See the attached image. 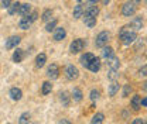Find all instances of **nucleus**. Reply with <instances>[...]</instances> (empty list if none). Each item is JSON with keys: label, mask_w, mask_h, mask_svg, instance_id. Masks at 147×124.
<instances>
[{"label": "nucleus", "mask_w": 147, "mask_h": 124, "mask_svg": "<svg viewBox=\"0 0 147 124\" xmlns=\"http://www.w3.org/2000/svg\"><path fill=\"white\" fill-rule=\"evenodd\" d=\"M37 18H38V11L34 10V11H31L30 14H27L26 17L20 18V21H18V28H21V30H28Z\"/></svg>", "instance_id": "obj_1"}, {"label": "nucleus", "mask_w": 147, "mask_h": 124, "mask_svg": "<svg viewBox=\"0 0 147 124\" xmlns=\"http://www.w3.org/2000/svg\"><path fill=\"white\" fill-rule=\"evenodd\" d=\"M110 40V34L109 31H100L96 38H95V47L96 48H105V47H108V42H109Z\"/></svg>", "instance_id": "obj_2"}, {"label": "nucleus", "mask_w": 147, "mask_h": 124, "mask_svg": "<svg viewBox=\"0 0 147 124\" xmlns=\"http://www.w3.org/2000/svg\"><path fill=\"white\" fill-rule=\"evenodd\" d=\"M139 1H126L123 6H122V9H120V13H122V16L123 17H131L134 13H136V4H137Z\"/></svg>", "instance_id": "obj_3"}, {"label": "nucleus", "mask_w": 147, "mask_h": 124, "mask_svg": "<svg viewBox=\"0 0 147 124\" xmlns=\"http://www.w3.org/2000/svg\"><path fill=\"white\" fill-rule=\"evenodd\" d=\"M86 47V41L84 38H76L69 44V52L71 54H79L81 51H84Z\"/></svg>", "instance_id": "obj_4"}, {"label": "nucleus", "mask_w": 147, "mask_h": 124, "mask_svg": "<svg viewBox=\"0 0 147 124\" xmlns=\"http://www.w3.org/2000/svg\"><path fill=\"white\" fill-rule=\"evenodd\" d=\"M64 75H65V78H67L68 80H75V79H78V76H79V71H78V68H76L75 65L68 64V65L64 66Z\"/></svg>", "instance_id": "obj_5"}, {"label": "nucleus", "mask_w": 147, "mask_h": 124, "mask_svg": "<svg viewBox=\"0 0 147 124\" xmlns=\"http://www.w3.org/2000/svg\"><path fill=\"white\" fill-rule=\"evenodd\" d=\"M119 40H120V42H122L123 45H130V44H133V42L137 40V33L129 28L125 34H122V36L119 37Z\"/></svg>", "instance_id": "obj_6"}, {"label": "nucleus", "mask_w": 147, "mask_h": 124, "mask_svg": "<svg viewBox=\"0 0 147 124\" xmlns=\"http://www.w3.org/2000/svg\"><path fill=\"white\" fill-rule=\"evenodd\" d=\"M59 66L57 65V64H50L48 65V68H47V76L51 79V80H55V79H58L59 78Z\"/></svg>", "instance_id": "obj_7"}, {"label": "nucleus", "mask_w": 147, "mask_h": 124, "mask_svg": "<svg viewBox=\"0 0 147 124\" xmlns=\"http://www.w3.org/2000/svg\"><path fill=\"white\" fill-rule=\"evenodd\" d=\"M20 41H21V37H20V36H10L7 40H6L4 47H6V50H13V48H17L18 44H20Z\"/></svg>", "instance_id": "obj_8"}, {"label": "nucleus", "mask_w": 147, "mask_h": 124, "mask_svg": "<svg viewBox=\"0 0 147 124\" xmlns=\"http://www.w3.org/2000/svg\"><path fill=\"white\" fill-rule=\"evenodd\" d=\"M143 25H144V21H143V17H142V16L134 17L131 21H130V24H129L130 30H133V31H136V33H137L139 30H142Z\"/></svg>", "instance_id": "obj_9"}, {"label": "nucleus", "mask_w": 147, "mask_h": 124, "mask_svg": "<svg viewBox=\"0 0 147 124\" xmlns=\"http://www.w3.org/2000/svg\"><path fill=\"white\" fill-rule=\"evenodd\" d=\"M84 13H85V3L84 1H78L76 6H74V11H72V16L74 18H81L84 17Z\"/></svg>", "instance_id": "obj_10"}, {"label": "nucleus", "mask_w": 147, "mask_h": 124, "mask_svg": "<svg viewBox=\"0 0 147 124\" xmlns=\"http://www.w3.org/2000/svg\"><path fill=\"white\" fill-rule=\"evenodd\" d=\"M98 14H99V7L98 6L86 7L85 13H84V20H86V18H98Z\"/></svg>", "instance_id": "obj_11"}, {"label": "nucleus", "mask_w": 147, "mask_h": 124, "mask_svg": "<svg viewBox=\"0 0 147 124\" xmlns=\"http://www.w3.org/2000/svg\"><path fill=\"white\" fill-rule=\"evenodd\" d=\"M95 58H96V56H95V55H93L92 52H85L84 55H81V58H79V62H81V65H82L84 68H86V69H88L89 64H91Z\"/></svg>", "instance_id": "obj_12"}, {"label": "nucleus", "mask_w": 147, "mask_h": 124, "mask_svg": "<svg viewBox=\"0 0 147 124\" xmlns=\"http://www.w3.org/2000/svg\"><path fill=\"white\" fill-rule=\"evenodd\" d=\"M67 37V30L64 28V27H57L55 28V31L53 33V40L54 41H62L64 38Z\"/></svg>", "instance_id": "obj_13"}, {"label": "nucleus", "mask_w": 147, "mask_h": 124, "mask_svg": "<svg viewBox=\"0 0 147 124\" xmlns=\"http://www.w3.org/2000/svg\"><path fill=\"white\" fill-rule=\"evenodd\" d=\"M142 96L140 95H134L133 97H131V100H130V107H131V110L133 111H139L140 110V107H142Z\"/></svg>", "instance_id": "obj_14"}, {"label": "nucleus", "mask_w": 147, "mask_h": 124, "mask_svg": "<svg viewBox=\"0 0 147 124\" xmlns=\"http://www.w3.org/2000/svg\"><path fill=\"white\" fill-rule=\"evenodd\" d=\"M9 96L11 97V100H14V102H18V100H21V97H23V90L17 86H14V88L10 89V92H9Z\"/></svg>", "instance_id": "obj_15"}, {"label": "nucleus", "mask_w": 147, "mask_h": 124, "mask_svg": "<svg viewBox=\"0 0 147 124\" xmlns=\"http://www.w3.org/2000/svg\"><path fill=\"white\" fill-rule=\"evenodd\" d=\"M106 65H108L109 71H119V68H120V61H119V58L113 56V58L108 59Z\"/></svg>", "instance_id": "obj_16"}, {"label": "nucleus", "mask_w": 147, "mask_h": 124, "mask_svg": "<svg viewBox=\"0 0 147 124\" xmlns=\"http://www.w3.org/2000/svg\"><path fill=\"white\" fill-rule=\"evenodd\" d=\"M71 100H72V97L69 96V93L68 92H61L59 93V102H61V105L64 107H68L69 106V103H71Z\"/></svg>", "instance_id": "obj_17"}, {"label": "nucleus", "mask_w": 147, "mask_h": 124, "mask_svg": "<svg viewBox=\"0 0 147 124\" xmlns=\"http://www.w3.org/2000/svg\"><path fill=\"white\" fill-rule=\"evenodd\" d=\"M24 56H26V52H24V50H21V48H17L14 52H13V56H11V59H13V62H16V64H20L23 59H24Z\"/></svg>", "instance_id": "obj_18"}, {"label": "nucleus", "mask_w": 147, "mask_h": 124, "mask_svg": "<svg viewBox=\"0 0 147 124\" xmlns=\"http://www.w3.org/2000/svg\"><path fill=\"white\" fill-rule=\"evenodd\" d=\"M30 10H31V4H30V3H21L17 14L21 16V17H26L27 14H30Z\"/></svg>", "instance_id": "obj_19"}, {"label": "nucleus", "mask_w": 147, "mask_h": 124, "mask_svg": "<svg viewBox=\"0 0 147 124\" xmlns=\"http://www.w3.org/2000/svg\"><path fill=\"white\" fill-rule=\"evenodd\" d=\"M100 65H102V62H100V58H95L91 64H89L88 69H89L91 72H93V73H96V72L100 71Z\"/></svg>", "instance_id": "obj_20"}, {"label": "nucleus", "mask_w": 147, "mask_h": 124, "mask_svg": "<svg viewBox=\"0 0 147 124\" xmlns=\"http://www.w3.org/2000/svg\"><path fill=\"white\" fill-rule=\"evenodd\" d=\"M45 62H47V55L44 52H40L36 56V68H38V69L42 68L45 65Z\"/></svg>", "instance_id": "obj_21"}, {"label": "nucleus", "mask_w": 147, "mask_h": 124, "mask_svg": "<svg viewBox=\"0 0 147 124\" xmlns=\"http://www.w3.org/2000/svg\"><path fill=\"white\" fill-rule=\"evenodd\" d=\"M71 97H72L74 102L79 103V102H82V99H84V93H82V90L79 88H74L72 93H71Z\"/></svg>", "instance_id": "obj_22"}, {"label": "nucleus", "mask_w": 147, "mask_h": 124, "mask_svg": "<svg viewBox=\"0 0 147 124\" xmlns=\"http://www.w3.org/2000/svg\"><path fill=\"white\" fill-rule=\"evenodd\" d=\"M103 121H105V114L100 113V111H98V113L93 114V117H92V120H91V124H103Z\"/></svg>", "instance_id": "obj_23"}, {"label": "nucleus", "mask_w": 147, "mask_h": 124, "mask_svg": "<svg viewBox=\"0 0 147 124\" xmlns=\"http://www.w3.org/2000/svg\"><path fill=\"white\" fill-rule=\"evenodd\" d=\"M119 89H120V85L117 82H112L109 85V89H108V95H109L110 97L116 96V93L119 92Z\"/></svg>", "instance_id": "obj_24"}, {"label": "nucleus", "mask_w": 147, "mask_h": 124, "mask_svg": "<svg viewBox=\"0 0 147 124\" xmlns=\"http://www.w3.org/2000/svg\"><path fill=\"white\" fill-rule=\"evenodd\" d=\"M51 90H53V83H51L50 80H45V82L42 83V86H41V93H42L44 96H47V95L51 93Z\"/></svg>", "instance_id": "obj_25"}, {"label": "nucleus", "mask_w": 147, "mask_h": 124, "mask_svg": "<svg viewBox=\"0 0 147 124\" xmlns=\"http://www.w3.org/2000/svg\"><path fill=\"white\" fill-rule=\"evenodd\" d=\"M102 56L103 58H106V59H110V58H113L115 56V50L112 48V47H105L103 48V51H102Z\"/></svg>", "instance_id": "obj_26"}, {"label": "nucleus", "mask_w": 147, "mask_h": 124, "mask_svg": "<svg viewBox=\"0 0 147 124\" xmlns=\"http://www.w3.org/2000/svg\"><path fill=\"white\" fill-rule=\"evenodd\" d=\"M30 120H31V114L28 111H24L18 119V124H30Z\"/></svg>", "instance_id": "obj_27"}, {"label": "nucleus", "mask_w": 147, "mask_h": 124, "mask_svg": "<svg viewBox=\"0 0 147 124\" xmlns=\"http://www.w3.org/2000/svg\"><path fill=\"white\" fill-rule=\"evenodd\" d=\"M51 17H53V10L51 9H45L41 14V20L45 21V23H50L51 21Z\"/></svg>", "instance_id": "obj_28"}, {"label": "nucleus", "mask_w": 147, "mask_h": 124, "mask_svg": "<svg viewBox=\"0 0 147 124\" xmlns=\"http://www.w3.org/2000/svg\"><path fill=\"white\" fill-rule=\"evenodd\" d=\"M57 24H58V20L57 18H53L50 23H47L45 24V31H48V33H54L55 31V28H57Z\"/></svg>", "instance_id": "obj_29"}, {"label": "nucleus", "mask_w": 147, "mask_h": 124, "mask_svg": "<svg viewBox=\"0 0 147 124\" xmlns=\"http://www.w3.org/2000/svg\"><path fill=\"white\" fill-rule=\"evenodd\" d=\"M20 6H21V3L20 1H13V4L9 7V14L10 16H13V14H17V11H18V9H20Z\"/></svg>", "instance_id": "obj_30"}, {"label": "nucleus", "mask_w": 147, "mask_h": 124, "mask_svg": "<svg viewBox=\"0 0 147 124\" xmlns=\"http://www.w3.org/2000/svg\"><path fill=\"white\" fill-rule=\"evenodd\" d=\"M99 97H100V92L98 89H92L91 93H89V99H91L92 102H96Z\"/></svg>", "instance_id": "obj_31"}, {"label": "nucleus", "mask_w": 147, "mask_h": 124, "mask_svg": "<svg viewBox=\"0 0 147 124\" xmlns=\"http://www.w3.org/2000/svg\"><path fill=\"white\" fill-rule=\"evenodd\" d=\"M96 23H98V18H86V20H84V24L88 28H93L96 25Z\"/></svg>", "instance_id": "obj_32"}, {"label": "nucleus", "mask_w": 147, "mask_h": 124, "mask_svg": "<svg viewBox=\"0 0 147 124\" xmlns=\"http://www.w3.org/2000/svg\"><path fill=\"white\" fill-rule=\"evenodd\" d=\"M108 79L112 82H116L119 79V71H109L108 72Z\"/></svg>", "instance_id": "obj_33"}, {"label": "nucleus", "mask_w": 147, "mask_h": 124, "mask_svg": "<svg viewBox=\"0 0 147 124\" xmlns=\"http://www.w3.org/2000/svg\"><path fill=\"white\" fill-rule=\"evenodd\" d=\"M131 90H133V88H131V85H125V86H123V92H122V96H123V97H127L129 95H130V93H131Z\"/></svg>", "instance_id": "obj_34"}, {"label": "nucleus", "mask_w": 147, "mask_h": 124, "mask_svg": "<svg viewBox=\"0 0 147 124\" xmlns=\"http://www.w3.org/2000/svg\"><path fill=\"white\" fill-rule=\"evenodd\" d=\"M139 75H140V76H147V65H143V66L139 69Z\"/></svg>", "instance_id": "obj_35"}, {"label": "nucleus", "mask_w": 147, "mask_h": 124, "mask_svg": "<svg viewBox=\"0 0 147 124\" xmlns=\"http://www.w3.org/2000/svg\"><path fill=\"white\" fill-rule=\"evenodd\" d=\"M13 4V1H10V0H4V1H1V7L3 9H7L9 10V7Z\"/></svg>", "instance_id": "obj_36"}, {"label": "nucleus", "mask_w": 147, "mask_h": 124, "mask_svg": "<svg viewBox=\"0 0 147 124\" xmlns=\"http://www.w3.org/2000/svg\"><path fill=\"white\" fill-rule=\"evenodd\" d=\"M131 124H144V120L140 119V117H137V119H134V120L131 121Z\"/></svg>", "instance_id": "obj_37"}, {"label": "nucleus", "mask_w": 147, "mask_h": 124, "mask_svg": "<svg viewBox=\"0 0 147 124\" xmlns=\"http://www.w3.org/2000/svg\"><path fill=\"white\" fill-rule=\"evenodd\" d=\"M58 124H72V121L68 120V119H61V120L58 121Z\"/></svg>", "instance_id": "obj_38"}, {"label": "nucleus", "mask_w": 147, "mask_h": 124, "mask_svg": "<svg viewBox=\"0 0 147 124\" xmlns=\"http://www.w3.org/2000/svg\"><path fill=\"white\" fill-rule=\"evenodd\" d=\"M142 107H147V96L142 99Z\"/></svg>", "instance_id": "obj_39"}, {"label": "nucleus", "mask_w": 147, "mask_h": 124, "mask_svg": "<svg viewBox=\"0 0 147 124\" xmlns=\"http://www.w3.org/2000/svg\"><path fill=\"white\" fill-rule=\"evenodd\" d=\"M142 85H143V86H142V88H143V90H146V92H147V80H146V82H143Z\"/></svg>", "instance_id": "obj_40"}, {"label": "nucleus", "mask_w": 147, "mask_h": 124, "mask_svg": "<svg viewBox=\"0 0 147 124\" xmlns=\"http://www.w3.org/2000/svg\"><path fill=\"white\" fill-rule=\"evenodd\" d=\"M144 124H147V120H146V121H144Z\"/></svg>", "instance_id": "obj_41"}, {"label": "nucleus", "mask_w": 147, "mask_h": 124, "mask_svg": "<svg viewBox=\"0 0 147 124\" xmlns=\"http://www.w3.org/2000/svg\"><path fill=\"white\" fill-rule=\"evenodd\" d=\"M33 124H40V123H33Z\"/></svg>", "instance_id": "obj_42"}, {"label": "nucleus", "mask_w": 147, "mask_h": 124, "mask_svg": "<svg viewBox=\"0 0 147 124\" xmlns=\"http://www.w3.org/2000/svg\"><path fill=\"white\" fill-rule=\"evenodd\" d=\"M6 124H11V123H6Z\"/></svg>", "instance_id": "obj_43"}, {"label": "nucleus", "mask_w": 147, "mask_h": 124, "mask_svg": "<svg viewBox=\"0 0 147 124\" xmlns=\"http://www.w3.org/2000/svg\"><path fill=\"white\" fill-rule=\"evenodd\" d=\"M0 4H1V3H0Z\"/></svg>", "instance_id": "obj_44"}]
</instances>
